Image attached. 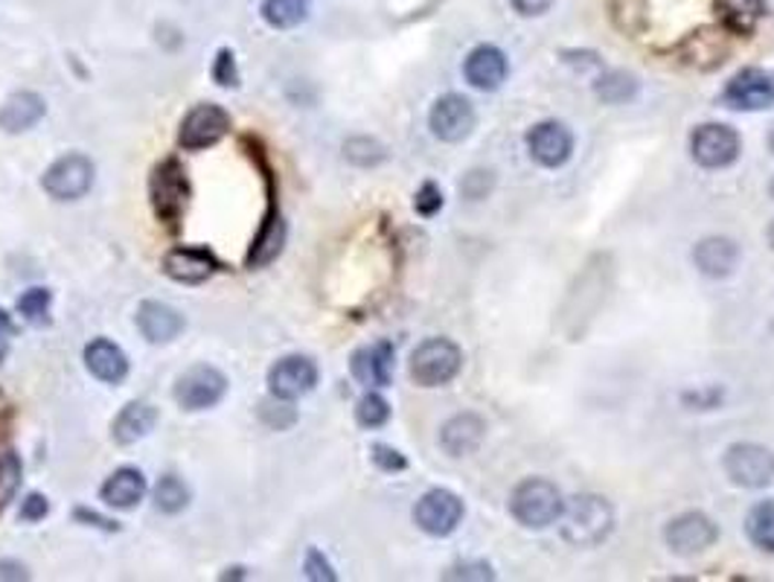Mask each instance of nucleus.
Masks as SVG:
<instances>
[{"instance_id":"1","label":"nucleus","mask_w":774,"mask_h":582,"mask_svg":"<svg viewBox=\"0 0 774 582\" xmlns=\"http://www.w3.org/2000/svg\"><path fill=\"white\" fill-rule=\"evenodd\" d=\"M562 539L574 548H597L615 530V507L597 492H583L565 501L562 507Z\"/></svg>"},{"instance_id":"2","label":"nucleus","mask_w":774,"mask_h":582,"mask_svg":"<svg viewBox=\"0 0 774 582\" xmlns=\"http://www.w3.org/2000/svg\"><path fill=\"white\" fill-rule=\"evenodd\" d=\"M562 507H565L562 492L557 490V483L545 478H527L518 483L509 499V513L518 524H525L527 530H545L550 524H557Z\"/></svg>"},{"instance_id":"3","label":"nucleus","mask_w":774,"mask_h":582,"mask_svg":"<svg viewBox=\"0 0 774 582\" xmlns=\"http://www.w3.org/2000/svg\"><path fill=\"white\" fill-rule=\"evenodd\" d=\"M149 199L152 210H155V216H158L160 222L176 225L178 219L183 216V208H187V201H190V181H187L181 160L167 158L152 169Z\"/></svg>"},{"instance_id":"4","label":"nucleus","mask_w":774,"mask_h":582,"mask_svg":"<svg viewBox=\"0 0 774 582\" xmlns=\"http://www.w3.org/2000/svg\"><path fill=\"white\" fill-rule=\"evenodd\" d=\"M460 365L463 352L458 344L449 338H428L411 356V379L423 388H440L460 373Z\"/></svg>"},{"instance_id":"5","label":"nucleus","mask_w":774,"mask_h":582,"mask_svg":"<svg viewBox=\"0 0 774 582\" xmlns=\"http://www.w3.org/2000/svg\"><path fill=\"white\" fill-rule=\"evenodd\" d=\"M257 158L268 187V210H266V219H262V227H259L257 233V239H254V245H250L248 268L271 266V262L280 257V250H283L285 245V225H283V219H280V210H277L274 175H271V169H268V160L262 158V149H257Z\"/></svg>"},{"instance_id":"6","label":"nucleus","mask_w":774,"mask_h":582,"mask_svg":"<svg viewBox=\"0 0 774 582\" xmlns=\"http://www.w3.org/2000/svg\"><path fill=\"white\" fill-rule=\"evenodd\" d=\"M725 472L742 490H763L774 481V455L758 443H733L725 451Z\"/></svg>"},{"instance_id":"7","label":"nucleus","mask_w":774,"mask_h":582,"mask_svg":"<svg viewBox=\"0 0 774 582\" xmlns=\"http://www.w3.org/2000/svg\"><path fill=\"white\" fill-rule=\"evenodd\" d=\"M231 132V114L216 102H201L181 120L178 146L187 152H201L216 146Z\"/></svg>"},{"instance_id":"8","label":"nucleus","mask_w":774,"mask_h":582,"mask_svg":"<svg viewBox=\"0 0 774 582\" xmlns=\"http://www.w3.org/2000/svg\"><path fill=\"white\" fill-rule=\"evenodd\" d=\"M740 134L733 132L731 125L708 123L699 125L691 137V155L693 160L705 169H725L731 167L733 160L740 158Z\"/></svg>"},{"instance_id":"9","label":"nucleus","mask_w":774,"mask_h":582,"mask_svg":"<svg viewBox=\"0 0 774 582\" xmlns=\"http://www.w3.org/2000/svg\"><path fill=\"white\" fill-rule=\"evenodd\" d=\"M463 501L449 490H431L425 492L423 499L414 507V522L423 533L434 536V539H446L458 530L463 522Z\"/></svg>"},{"instance_id":"10","label":"nucleus","mask_w":774,"mask_h":582,"mask_svg":"<svg viewBox=\"0 0 774 582\" xmlns=\"http://www.w3.org/2000/svg\"><path fill=\"white\" fill-rule=\"evenodd\" d=\"M428 125H431V134L437 141H467L478 125L475 105H472L463 93H442L440 100L434 102L431 114H428Z\"/></svg>"},{"instance_id":"11","label":"nucleus","mask_w":774,"mask_h":582,"mask_svg":"<svg viewBox=\"0 0 774 582\" xmlns=\"http://www.w3.org/2000/svg\"><path fill=\"white\" fill-rule=\"evenodd\" d=\"M44 192L56 201H76L93 187V164L79 152L65 155L42 178Z\"/></svg>"},{"instance_id":"12","label":"nucleus","mask_w":774,"mask_h":582,"mask_svg":"<svg viewBox=\"0 0 774 582\" xmlns=\"http://www.w3.org/2000/svg\"><path fill=\"white\" fill-rule=\"evenodd\" d=\"M716 539H719V527L714 524V518L705 516V513H696V510L675 516L664 530L666 548L673 550V553H682V557L705 553L708 548H714Z\"/></svg>"},{"instance_id":"13","label":"nucleus","mask_w":774,"mask_h":582,"mask_svg":"<svg viewBox=\"0 0 774 582\" xmlns=\"http://www.w3.org/2000/svg\"><path fill=\"white\" fill-rule=\"evenodd\" d=\"M227 391L225 373H218L216 367L195 365L176 382V400L183 411H207L218 405Z\"/></svg>"},{"instance_id":"14","label":"nucleus","mask_w":774,"mask_h":582,"mask_svg":"<svg viewBox=\"0 0 774 582\" xmlns=\"http://www.w3.org/2000/svg\"><path fill=\"white\" fill-rule=\"evenodd\" d=\"M722 100L733 111H763L774 105V76L760 67H745L725 85Z\"/></svg>"},{"instance_id":"15","label":"nucleus","mask_w":774,"mask_h":582,"mask_svg":"<svg viewBox=\"0 0 774 582\" xmlns=\"http://www.w3.org/2000/svg\"><path fill=\"white\" fill-rule=\"evenodd\" d=\"M315 384L317 367L306 356H289L268 370V388H271V396H277V400L294 402L300 396H306L309 391H315Z\"/></svg>"},{"instance_id":"16","label":"nucleus","mask_w":774,"mask_h":582,"mask_svg":"<svg viewBox=\"0 0 774 582\" xmlns=\"http://www.w3.org/2000/svg\"><path fill=\"white\" fill-rule=\"evenodd\" d=\"M527 149H530V158L545 169H559L565 167L571 160V152H574V137L568 132L562 123H539L530 128L527 134Z\"/></svg>"},{"instance_id":"17","label":"nucleus","mask_w":774,"mask_h":582,"mask_svg":"<svg viewBox=\"0 0 774 582\" xmlns=\"http://www.w3.org/2000/svg\"><path fill=\"white\" fill-rule=\"evenodd\" d=\"M218 259L210 254L207 248H172L164 257V271L172 277L176 283L199 286L207 283L210 277L218 271Z\"/></svg>"},{"instance_id":"18","label":"nucleus","mask_w":774,"mask_h":582,"mask_svg":"<svg viewBox=\"0 0 774 582\" xmlns=\"http://www.w3.org/2000/svg\"><path fill=\"white\" fill-rule=\"evenodd\" d=\"M393 365H396V352H393L391 342L370 344L352 352V376L367 388H388L393 379Z\"/></svg>"},{"instance_id":"19","label":"nucleus","mask_w":774,"mask_h":582,"mask_svg":"<svg viewBox=\"0 0 774 582\" xmlns=\"http://www.w3.org/2000/svg\"><path fill=\"white\" fill-rule=\"evenodd\" d=\"M509 74L507 56L498 51V47H490V44H481L475 51L469 53L467 61H463V76L467 82L478 91H495L504 85Z\"/></svg>"},{"instance_id":"20","label":"nucleus","mask_w":774,"mask_h":582,"mask_svg":"<svg viewBox=\"0 0 774 582\" xmlns=\"http://www.w3.org/2000/svg\"><path fill=\"white\" fill-rule=\"evenodd\" d=\"M137 329L149 344H169L183 333V317L160 300H143L137 309Z\"/></svg>"},{"instance_id":"21","label":"nucleus","mask_w":774,"mask_h":582,"mask_svg":"<svg viewBox=\"0 0 774 582\" xmlns=\"http://www.w3.org/2000/svg\"><path fill=\"white\" fill-rule=\"evenodd\" d=\"M693 262L705 277L725 280L728 275H733V268L740 266V248L728 236H708L693 248Z\"/></svg>"},{"instance_id":"22","label":"nucleus","mask_w":774,"mask_h":582,"mask_svg":"<svg viewBox=\"0 0 774 582\" xmlns=\"http://www.w3.org/2000/svg\"><path fill=\"white\" fill-rule=\"evenodd\" d=\"M486 434V423L478 414H458L451 416L449 423L442 425L440 446L449 451L451 458H467L483 443Z\"/></svg>"},{"instance_id":"23","label":"nucleus","mask_w":774,"mask_h":582,"mask_svg":"<svg viewBox=\"0 0 774 582\" xmlns=\"http://www.w3.org/2000/svg\"><path fill=\"white\" fill-rule=\"evenodd\" d=\"M47 114V102L33 91H18L12 93L3 109H0V128L7 134H21L30 132L33 125H38Z\"/></svg>"},{"instance_id":"24","label":"nucleus","mask_w":774,"mask_h":582,"mask_svg":"<svg viewBox=\"0 0 774 582\" xmlns=\"http://www.w3.org/2000/svg\"><path fill=\"white\" fill-rule=\"evenodd\" d=\"M85 367L105 384H120L128 376V358L109 338H97L85 347Z\"/></svg>"},{"instance_id":"25","label":"nucleus","mask_w":774,"mask_h":582,"mask_svg":"<svg viewBox=\"0 0 774 582\" xmlns=\"http://www.w3.org/2000/svg\"><path fill=\"white\" fill-rule=\"evenodd\" d=\"M100 495L109 507L134 510L143 501V495H146V478H143L141 469L123 466V469L111 474L109 481L102 483Z\"/></svg>"},{"instance_id":"26","label":"nucleus","mask_w":774,"mask_h":582,"mask_svg":"<svg viewBox=\"0 0 774 582\" xmlns=\"http://www.w3.org/2000/svg\"><path fill=\"white\" fill-rule=\"evenodd\" d=\"M155 423H158V411L149 402H128L111 425V437L120 446H132V443L143 440L155 428Z\"/></svg>"},{"instance_id":"27","label":"nucleus","mask_w":774,"mask_h":582,"mask_svg":"<svg viewBox=\"0 0 774 582\" xmlns=\"http://www.w3.org/2000/svg\"><path fill=\"white\" fill-rule=\"evenodd\" d=\"M716 12L733 35H751L766 18V0H716Z\"/></svg>"},{"instance_id":"28","label":"nucleus","mask_w":774,"mask_h":582,"mask_svg":"<svg viewBox=\"0 0 774 582\" xmlns=\"http://www.w3.org/2000/svg\"><path fill=\"white\" fill-rule=\"evenodd\" d=\"M262 21L274 30H294L309 18V0H262Z\"/></svg>"},{"instance_id":"29","label":"nucleus","mask_w":774,"mask_h":582,"mask_svg":"<svg viewBox=\"0 0 774 582\" xmlns=\"http://www.w3.org/2000/svg\"><path fill=\"white\" fill-rule=\"evenodd\" d=\"M745 533L754 548L774 553V501H760L745 516Z\"/></svg>"},{"instance_id":"30","label":"nucleus","mask_w":774,"mask_h":582,"mask_svg":"<svg viewBox=\"0 0 774 582\" xmlns=\"http://www.w3.org/2000/svg\"><path fill=\"white\" fill-rule=\"evenodd\" d=\"M187 504H190V490H187V483H183L181 478H176V474H164V478L158 481V486H155V507H158L160 513L176 516V513H181Z\"/></svg>"},{"instance_id":"31","label":"nucleus","mask_w":774,"mask_h":582,"mask_svg":"<svg viewBox=\"0 0 774 582\" xmlns=\"http://www.w3.org/2000/svg\"><path fill=\"white\" fill-rule=\"evenodd\" d=\"M51 289H26L24 294L18 298V312H21V317H24L26 324L47 326L51 324Z\"/></svg>"},{"instance_id":"32","label":"nucleus","mask_w":774,"mask_h":582,"mask_svg":"<svg viewBox=\"0 0 774 582\" xmlns=\"http://www.w3.org/2000/svg\"><path fill=\"white\" fill-rule=\"evenodd\" d=\"M638 93V79L624 70H612L597 82V97L603 102H612V105H620V102H629Z\"/></svg>"},{"instance_id":"33","label":"nucleus","mask_w":774,"mask_h":582,"mask_svg":"<svg viewBox=\"0 0 774 582\" xmlns=\"http://www.w3.org/2000/svg\"><path fill=\"white\" fill-rule=\"evenodd\" d=\"M344 158L350 160V164H356V167L370 169L379 167V164L388 158V152H384L382 143L373 141V137H352V141L344 143Z\"/></svg>"},{"instance_id":"34","label":"nucleus","mask_w":774,"mask_h":582,"mask_svg":"<svg viewBox=\"0 0 774 582\" xmlns=\"http://www.w3.org/2000/svg\"><path fill=\"white\" fill-rule=\"evenodd\" d=\"M356 419L358 425H364V428H382V425L391 419V405H388V400L379 396V393H364L356 405Z\"/></svg>"},{"instance_id":"35","label":"nucleus","mask_w":774,"mask_h":582,"mask_svg":"<svg viewBox=\"0 0 774 582\" xmlns=\"http://www.w3.org/2000/svg\"><path fill=\"white\" fill-rule=\"evenodd\" d=\"M18 483H21V460H18L12 451H7V455L0 458V510L12 501Z\"/></svg>"},{"instance_id":"36","label":"nucleus","mask_w":774,"mask_h":582,"mask_svg":"<svg viewBox=\"0 0 774 582\" xmlns=\"http://www.w3.org/2000/svg\"><path fill=\"white\" fill-rule=\"evenodd\" d=\"M259 416H262V423L271 425V428H277V432H283V428H289V425H294V419H298V411H294L292 405H289V400H271V402H262V407H259Z\"/></svg>"},{"instance_id":"37","label":"nucleus","mask_w":774,"mask_h":582,"mask_svg":"<svg viewBox=\"0 0 774 582\" xmlns=\"http://www.w3.org/2000/svg\"><path fill=\"white\" fill-rule=\"evenodd\" d=\"M213 82L222 85V88H239V67H236V56L234 51H222L216 53V61H213Z\"/></svg>"},{"instance_id":"38","label":"nucleus","mask_w":774,"mask_h":582,"mask_svg":"<svg viewBox=\"0 0 774 582\" xmlns=\"http://www.w3.org/2000/svg\"><path fill=\"white\" fill-rule=\"evenodd\" d=\"M414 210H417L419 216H425V219L437 216V213L442 210L440 187H437L434 181H425L423 187L417 190V199H414Z\"/></svg>"},{"instance_id":"39","label":"nucleus","mask_w":774,"mask_h":582,"mask_svg":"<svg viewBox=\"0 0 774 582\" xmlns=\"http://www.w3.org/2000/svg\"><path fill=\"white\" fill-rule=\"evenodd\" d=\"M303 571H306L309 580L315 582H335V568L329 566V559L321 553L317 548L306 550V562H303Z\"/></svg>"},{"instance_id":"40","label":"nucleus","mask_w":774,"mask_h":582,"mask_svg":"<svg viewBox=\"0 0 774 582\" xmlns=\"http://www.w3.org/2000/svg\"><path fill=\"white\" fill-rule=\"evenodd\" d=\"M370 451H373V463L379 466L382 472H402V469H408V460H405V455L393 449V446L375 443Z\"/></svg>"},{"instance_id":"41","label":"nucleus","mask_w":774,"mask_h":582,"mask_svg":"<svg viewBox=\"0 0 774 582\" xmlns=\"http://www.w3.org/2000/svg\"><path fill=\"white\" fill-rule=\"evenodd\" d=\"M492 183H495L492 172H486V169H475V172H469L467 181H463V195H467V199H486L492 190Z\"/></svg>"},{"instance_id":"42","label":"nucleus","mask_w":774,"mask_h":582,"mask_svg":"<svg viewBox=\"0 0 774 582\" xmlns=\"http://www.w3.org/2000/svg\"><path fill=\"white\" fill-rule=\"evenodd\" d=\"M446 580H495V571L486 562H460L446 574Z\"/></svg>"},{"instance_id":"43","label":"nucleus","mask_w":774,"mask_h":582,"mask_svg":"<svg viewBox=\"0 0 774 582\" xmlns=\"http://www.w3.org/2000/svg\"><path fill=\"white\" fill-rule=\"evenodd\" d=\"M47 513H51V501L44 499V495H38V492L26 495L24 504H21V518H24V522H42Z\"/></svg>"},{"instance_id":"44","label":"nucleus","mask_w":774,"mask_h":582,"mask_svg":"<svg viewBox=\"0 0 774 582\" xmlns=\"http://www.w3.org/2000/svg\"><path fill=\"white\" fill-rule=\"evenodd\" d=\"M74 518H76V522L88 524V527H100V530H105V533L120 530L117 522H111V518H102L100 513H93V510H88V507H76L74 510Z\"/></svg>"},{"instance_id":"45","label":"nucleus","mask_w":774,"mask_h":582,"mask_svg":"<svg viewBox=\"0 0 774 582\" xmlns=\"http://www.w3.org/2000/svg\"><path fill=\"white\" fill-rule=\"evenodd\" d=\"M509 7L516 9L518 15L536 18V15H545V12L553 7V0H509Z\"/></svg>"},{"instance_id":"46","label":"nucleus","mask_w":774,"mask_h":582,"mask_svg":"<svg viewBox=\"0 0 774 582\" xmlns=\"http://www.w3.org/2000/svg\"><path fill=\"white\" fill-rule=\"evenodd\" d=\"M12 333H15V326H12V321H9V315L0 309V361L7 358V349H9V338H12Z\"/></svg>"},{"instance_id":"47","label":"nucleus","mask_w":774,"mask_h":582,"mask_svg":"<svg viewBox=\"0 0 774 582\" xmlns=\"http://www.w3.org/2000/svg\"><path fill=\"white\" fill-rule=\"evenodd\" d=\"M26 568L21 562H12V559H3L0 562V580H26Z\"/></svg>"},{"instance_id":"48","label":"nucleus","mask_w":774,"mask_h":582,"mask_svg":"<svg viewBox=\"0 0 774 582\" xmlns=\"http://www.w3.org/2000/svg\"><path fill=\"white\" fill-rule=\"evenodd\" d=\"M769 245H772V248H774V222H772V225H769Z\"/></svg>"},{"instance_id":"49","label":"nucleus","mask_w":774,"mask_h":582,"mask_svg":"<svg viewBox=\"0 0 774 582\" xmlns=\"http://www.w3.org/2000/svg\"><path fill=\"white\" fill-rule=\"evenodd\" d=\"M769 146H772V152H774V132H772V137H769Z\"/></svg>"},{"instance_id":"50","label":"nucleus","mask_w":774,"mask_h":582,"mask_svg":"<svg viewBox=\"0 0 774 582\" xmlns=\"http://www.w3.org/2000/svg\"><path fill=\"white\" fill-rule=\"evenodd\" d=\"M769 190H772V195H774V181H772V187H769Z\"/></svg>"}]
</instances>
